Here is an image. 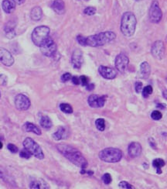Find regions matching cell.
<instances>
[{"mask_svg":"<svg viewBox=\"0 0 167 189\" xmlns=\"http://www.w3.org/2000/svg\"><path fill=\"white\" fill-rule=\"evenodd\" d=\"M57 149L60 153H62L64 157L68 158L71 163L81 169H85L87 167V161L82 153L71 146L64 144L57 145Z\"/></svg>","mask_w":167,"mask_h":189,"instance_id":"cell-1","label":"cell"},{"mask_svg":"<svg viewBox=\"0 0 167 189\" xmlns=\"http://www.w3.org/2000/svg\"><path fill=\"white\" fill-rule=\"evenodd\" d=\"M116 37V34L112 31H105L103 33L92 35L86 37V46L92 47L103 46L111 41L114 40Z\"/></svg>","mask_w":167,"mask_h":189,"instance_id":"cell-2","label":"cell"},{"mask_svg":"<svg viewBox=\"0 0 167 189\" xmlns=\"http://www.w3.org/2000/svg\"><path fill=\"white\" fill-rule=\"evenodd\" d=\"M137 20L135 15L131 12H126L123 14L121 21V33L124 37H130L133 36L136 28Z\"/></svg>","mask_w":167,"mask_h":189,"instance_id":"cell-3","label":"cell"},{"mask_svg":"<svg viewBox=\"0 0 167 189\" xmlns=\"http://www.w3.org/2000/svg\"><path fill=\"white\" fill-rule=\"evenodd\" d=\"M98 157L104 162L117 163L122 158V152L118 148L109 147L101 150Z\"/></svg>","mask_w":167,"mask_h":189,"instance_id":"cell-4","label":"cell"},{"mask_svg":"<svg viewBox=\"0 0 167 189\" xmlns=\"http://www.w3.org/2000/svg\"><path fill=\"white\" fill-rule=\"evenodd\" d=\"M50 28L46 26L36 27L32 33V40L36 46H39L49 37Z\"/></svg>","mask_w":167,"mask_h":189,"instance_id":"cell-5","label":"cell"},{"mask_svg":"<svg viewBox=\"0 0 167 189\" xmlns=\"http://www.w3.org/2000/svg\"><path fill=\"white\" fill-rule=\"evenodd\" d=\"M23 146L26 150H28L32 155H33L36 158L39 160L44 158V154L41 147L31 138H27L23 141Z\"/></svg>","mask_w":167,"mask_h":189,"instance_id":"cell-6","label":"cell"},{"mask_svg":"<svg viewBox=\"0 0 167 189\" xmlns=\"http://www.w3.org/2000/svg\"><path fill=\"white\" fill-rule=\"evenodd\" d=\"M39 47L42 54L46 57H52L57 51V45L50 37L39 46Z\"/></svg>","mask_w":167,"mask_h":189,"instance_id":"cell-7","label":"cell"},{"mask_svg":"<svg viewBox=\"0 0 167 189\" xmlns=\"http://www.w3.org/2000/svg\"><path fill=\"white\" fill-rule=\"evenodd\" d=\"M162 17V10L160 9L159 2L156 0H154L151 5L150 9V19L151 22L154 23H158Z\"/></svg>","mask_w":167,"mask_h":189,"instance_id":"cell-8","label":"cell"},{"mask_svg":"<svg viewBox=\"0 0 167 189\" xmlns=\"http://www.w3.org/2000/svg\"><path fill=\"white\" fill-rule=\"evenodd\" d=\"M30 104L28 97L23 94H17L15 98V105L19 110H27L30 107Z\"/></svg>","mask_w":167,"mask_h":189,"instance_id":"cell-9","label":"cell"},{"mask_svg":"<svg viewBox=\"0 0 167 189\" xmlns=\"http://www.w3.org/2000/svg\"><path fill=\"white\" fill-rule=\"evenodd\" d=\"M129 60L124 54H119L115 58V67L118 72L124 73L128 66Z\"/></svg>","mask_w":167,"mask_h":189,"instance_id":"cell-10","label":"cell"},{"mask_svg":"<svg viewBox=\"0 0 167 189\" xmlns=\"http://www.w3.org/2000/svg\"><path fill=\"white\" fill-rule=\"evenodd\" d=\"M105 101H106V97L105 96H100L98 94H91L88 97L87 102L88 105L91 108H101L105 105Z\"/></svg>","mask_w":167,"mask_h":189,"instance_id":"cell-11","label":"cell"},{"mask_svg":"<svg viewBox=\"0 0 167 189\" xmlns=\"http://www.w3.org/2000/svg\"><path fill=\"white\" fill-rule=\"evenodd\" d=\"M164 43L162 41H156L152 46L151 52L155 58L162 59L164 56Z\"/></svg>","mask_w":167,"mask_h":189,"instance_id":"cell-12","label":"cell"},{"mask_svg":"<svg viewBox=\"0 0 167 189\" xmlns=\"http://www.w3.org/2000/svg\"><path fill=\"white\" fill-rule=\"evenodd\" d=\"M0 62L5 66H12L14 64V58L9 50L0 48Z\"/></svg>","mask_w":167,"mask_h":189,"instance_id":"cell-13","label":"cell"},{"mask_svg":"<svg viewBox=\"0 0 167 189\" xmlns=\"http://www.w3.org/2000/svg\"><path fill=\"white\" fill-rule=\"evenodd\" d=\"M84 62V58H83V53L79 49H76V50L74 51L73 54H72V57H71V63H72V65L74 68L76 69H79L81 67L82 64Z\"/></svg>","mask_w":167,"mask_h":189,"instance_id":"cell-14","label":"cell"},{"mask_svg":"<svg viewBox=\"0 0 167 189\" xmlns=\"http://www.w3.org/2000/svg\"><path fill=\"white\" fill-rule=\"evenodd\" d=\"M98 72L104 78L109 79V80L114 79L117 75V72L115 70L106 66H100L98 68Z\"/></svg>","mask_w":167,"mask_h":189,"instance_id":"cell-15","label":"cell"},{"mask_svg":"<svg viewBox=\"0 0 167 189\" xmlns=\"http://www.w3.org/2000/svg\"><path fill=\"white\" fill-rule=\"evenodd\" d=\"M142 151V147L140 143L137 142H132L129 144L128 148V153L129 156L132 158L139 157L141 155Z\"/></svg>","mask_w":167,"mask_h":189,"instance_id":"cell-16","label":"cell"},{"mask_svg":"<svg viewBox=\"0 0 167 189\" xmlns=\"http://www.w3.org/2000/svg\"><path fill=\"white\" fill-rule=\"evenodd\" d=\"M52 9L57 14H62L65 11V3L63 0H54L52 3Z\"/></svg>","mask_w":167,"mask_h":189,"instance_id":"cell-17","label":"cell"},{"mask_svg":"<svg viewBox=\"0 0 167 189\" xmlns=\"http://www.w3.org/2000/svg\"><path fill=\"white\" fill-rule=\"evenodd\" d=\"M2 7L5 13H13L16 9V2L13 0H3L2 2Z\"/></svg>","mask_w":167,"mask_h":189,"instance_id":"cell-18","label":"cell"},{"mask_svg":"<svg viewBox=\"0 0 167 189\" xmlns=\"http://www.w3.org/2000/svg\"><path fill=\"white\" fill-rule=\"evenodd\" d=\"M151 73V68L149 63L144 61L140 65V75L142 78H148Z\"/></svg>","mask_w":167,"mask_h":189,"instance_id":"cell-19","label":"cell"},{"mask_svg":"<svg viewBox=\"0 0 167 189\" xmlns=\"http://www.w3.org/2000/svg\"><path fill=\"white\" fill-rule=\"evenodd\" d=\"M23 129L26 132L33 133L36 134V135H41V131L38 127L34 125L33 123H26L23 126Z\"/></svg>","mask_w":167,"mask_h":189,"instance_id":"cell-20","label":"cell"},{"mask_svg":"<svg viewBox=\"0 0 167 189\" xmlns=\"http://www.w3.org/2000/svg\"><path fill=\"white\" fill-rule=\"evenodd\" d=\"M31 19L35 21H38V20H41L42 16H43V11L39 6H35L33 8L30 13Z\"/></svg>","mask_w":167,"mask_h":189,"instance_id":"cell-21","label":"cell"},{"mask_svg":"<svg viewBox=\"0 0 167 189\" xmlns=\"http://www.w3.org/2000/svg\"><path fill=\"white\" fill-rule=\"evenodd\" d=\"M67 130L64 127H60L58 130L53 134V138L55 140H61V139H65L68 136Z\"/></svg>","mask_w":167,"mask_h":189,"instance_id":"cell-22","label":"cell"},{"mask_svg":"<svg viewBox=\"0 0 167 189\" xmlns=\"http://www.w3.org/2000/svg\"><path fill=\"white\" fill-rule=\"evenodd\" d=\"M30 188H35V189H39V188H49L48 185L43 181L42 179L40 180H34L30 183Z\"/></svg>","mask_w":167,"mask_h":189,"instance_id":"cell-23","label":"cell"},{"mask_svg":"<svg viewBox=\"0 0 167 189\" xmlns=\"http://www.w3.org/2000/svg\"><path fill=\"white\" fill-rule=\"evenodd\" d=\"M39 123H40L41 127L44 129H46V130L50 129L52 127V126H53V123H52V121L50 120V118L46 116L41 117Z\"/></svg>","mask_w":167,"mask_h":189,"instance_id":"cell-24","label":"cell"},{"mask_svg":"<svg viewBox=\"0 0 167 189\" xmlns=\"http://www.w3.org/2000/svg\"><path fill=\"white\" fill-rule=\"evenodd\" d=\"M60 109L62 111L63 113H68V114H71L73 113V109L71 107V105L67 103H62L60 105Z\"/></svg>","mask_w":167,"mask_h":189,"instance_id":"cell-25","label":"cell"},{"mask_svg":"<svg viewBox=\"0 0 167 189\" xmlns=\"http://www.w3.org/2000/svg\"><path fill=\"white\" fill-rule=\"evenodd\" d=\"M165 161L162 160V159H155L154 161H153V168H155L156 169H161L162 167L165 166Z\"/></svg>","mask_w":167,"mask_h":189,"instance_id":"cell-26","label":"cell"},{"mask_svg":"<svg viewBox=\"0 0 167 189\" xmlns=\"http://www.w3.org/2000/svg\"><path fill=\"white\" fill-rule=\"evenodd\" d=\"M142 95L144 98H148V97L150 96V94H153V87L151 85H147L144 88H142Z\"/></svg>","mask_w":167,"mask_h":189,"instance_id":"cell-27","label":"cell"},{"mask_svg":"<svg viewBox=\"0 0 167 189\" xmlns=\"http://www.w3.org/2000/svg\"><path fill=\"white\" fill-rule=\"evenodd\" d=\"M97 129L99 131H104L105 129V121L103 119H98L95 122Z\"/></svg>","mask_w":167,"mask_h":189,"instance_id":"cell-28","label":"cell"},{"mask_svg":"<svg viewBox=\"0 0 167 189\" xmlns=\"http://www.w3.org/2000/svg\"><path fill=\"white\" fill-rule=\"evenodd\" d=\"M162 117V114L160 113L159 111L155 110L151 113V118L153 120H159Z\"/></svg>","mask_w":167,"mask_h":189,"instance_id":"cell-29","label":"cell"},{"mask_svg":"<svg viewBox=\"0 0 167 189\" xmlns=\"http://www.w3.org/2000/svg\"><path fill=\"white\" fill-rule=\"evenodd\" d=\"M84 13L87 15V16H93V15H94L96 13V8L91 7V6L86 8V9L84 10Z\"/></svg>","mask_w":167,"mask_h":189,"instance_id":"cell-30","label":"cell"},{"mask_svg":"<svg viewBox=\"0 0 167 189\" xmlns=\"http://www.w3.org/2000/svg\"><path fill=\"white\" fill-rule=\"evenodd\" d=\"M16 27V24L13 23V22L10 21L5 26V33H9L11 32V31L14 30V28Z\"/></svg>","mask_w":167,"mask_h":189,"instance_id":"cell-31","label":"cell"},{"mask_svg":"<svg viewBox=\"0 0 167 189\" xmlns=\"http://www.w3.org/2000/svg\"><path fill=\"white\" fill-rule=\"evenodd\" d=\"M102 181L103 182L105 183V184H109L112 182V176H111L110 174L109 173H105V175L102 176Z\"/></svg>","mask_w":167,"mask_h":189,"instance_id":"cell-32","label":"cell"},{"mask_svg":"<svg viewBox=\"0 0 167 189\" xmlns=\"http://www.w3.org/2000/svg\"><path fill=\"white\" fill-rule=\"evenodd\" d=\"M20 156L21 157H23V158L29 159L30 157H31V156H32V154H31V153H30V152H29L27 150H26V149H23V150H22L21 151H20Z\"/></svg>","mask_w":167,"mask_h":189,"instance_id":"cell-33","label":"cell"},{"mask_svg":"<svg viewBox=\"0 0 167 189\" xmlns=\"http://www.w3.org/2000/svg\"><path fill=\"white\" fill-rule=\"evenodd\" d=\"M118 186H119V187H121V188H124V189L134 188V187L132 185V184H130L129 183H128V182H126V181L120 182Z\"/></svg>","mask_w":167,"mask_h":189,"instance_id":"cell-34","label":"cell"},{"mask_svg":"<svg viewBox=\"0 0 167 189\" xmlns=\"http://www.w3.org/2000/svg\"><path fill=\"white\" fill-rule=\"evenodd\" d=\"M79 79H80V83H81V85L83 86H87L89 84V79L87 77L80 76L79 78Z\"/></svg>","mask_w":167,"mask_h":189,"instance_id":"cell-35","label":"cell"},{"mask_svg":"<svg viewBox=\"0 0 167 189\" xmlns=\"http://www.w3.org/2000/svg\"><path fill=\"white\" fill-rule=\"evenodd\" d=\"M135 91L137 93H140L142 91V88H143V85L141 82H137L135 83Z\"/></svg>","mask_w":167,"mask_h":189,"instance_id":"cell-36","label":"cell"},{"mask_svg":"<svg viewBox=\"0 0 167 189\" xmlns=\"http://www.w3.org/2000/svg\"><path fill=\"white\" fill-rule=\"evenodd\" d=\"M77 40L81 46H86V37L79 35V36L77 37Z\"/></svg>","mask_w":167,"mask_h":189,"instance_id":"cell-37","label":"cell"},{"mask_svg":"<svg viewBox=\"0 0 167 189\" xmlns=\"http://www.w3.org/2000/svg\"><path fill=\"white\" fill-rule=\"evenodd\" d=\"M71 78H72V76H71V75L70 73H65L64 74V75H62V77H61V81H62L63 82H68L69 80H71Z\"/></svg>","mask_w":167,"mask_h":189,"instance_id":"cell-38","label":"cell"},{"mask_svg":"<svg viewBox=\"0 0 167 189\" xmlns=\"http://www.w3.org/2000/svg\"><path fill=\"white\" fill-rule=\"evenodd\" d=\"M7 148L9 149V151H11V152H12V153H17V152H18L17 146H15L14 144H12V143H9V144H8Z\"/></svg>","mask_w":167,"mask_h":189,"instance_id":"cell-39","label":"cell"},{"mask_svg":"<svg viewBox=\"0 0 167 189\" xmlns=\"http://www.w3.org/2000/svg\"><path fill=\"white\" fill-rule=\"evenodd\" d=\"M149 142H150V146H151L154 150H156V142L154 141V139H153V138H150Z\"/></svg>","mask_w":167,"mask_h":189,"instance_id":"cell-40","label":"cell"},{"mask_svg":"<svg viewBox=\"0 0 167 189\" xmlns=\"http://www.w3.org/2000/svg\"><path fill=\"white\" fill-rule=\"evenodd\" d=\"M71 79H72V82H73L74 85H76L80 84V79H79V78H77V77L74 76L71 78Z\"/></svg>","mask_w":167,"mask_h":189,"instance_id":"cell-41","label":"cell"},{"mask_svg":"<svg viewBox=\"0 0 167 189\" xmlns=\"http://www.w3.org/2000/svg\"><path fill=\"white\" fill-rule=\"evenodd\" d=\"M86 88H87V89L88 90V91H92V90L94 88V85L89 83V84L86 86Z\"/></svg>","mask_w":167,"mask_h":189,"instance_id":"cell-42","label":"cell"},{"mask_svg":"<svg viewBox=\"0 0 167 189\" xmlns=\"http://www.w3.org/2000/svg\"><path fill=\"white\" fill-rule=\"evenodd\" d=\"M165 105H163V104H158V105H157V108H160V109H164L165 108Z\"/></svg>","mask_w":167,"mask_h":189,"instance_id":"cell-43","label":"cell"},{"mask_svg":"<svg viewBox=\"0 0 167 189\" xmlns=\"http://www.w3.org/2000/svg\"><path fill=\"white\" fill-rule=\"evenodd\" d=\"M16 3L18 4H22L23 2H24V0H13Z\"/></svg>","mask_w":167,"mask_h":189,"instance_id":"cell-44","label":"cell"},{"mask_svg":"<svg viewBox=\"0 0 167 189\" xmlns=\"http://www.w3.org/2000/svg\"><path fill=\"white\" fill-rule=\"evenodd\" d=\"M3 176H4L3 172H2V169H1V168H0V178H3Z\"/></svg>","mask_w":167,"mask_h":189,"instance_id":"cell-45","label":"cell"},{"mask_svg":"<svg viewBox=\"0 0 167 189\" xmlns=\"http://www.w3.org/2000/svg\"><path fill=\"white\" fill-rule=\"evenodd\" d=\"M2 146H3V144H2V143L0 141V150L2 148Z\"/></svg>","mask_w":167,"mask_h":189,"instance_id":"cell-46","label":"cell"},{"mask_svg":"<svg viewBox=\"0 0 167 189\" xmlns=\"http://www.w3.org/2000/svg\"><path fill=\"white\" fill-rule=\"evenodd\" d=\"M135 1H142V0H135Z\"/></svg>","mask_w":167,"mask_h":189,"instance_id":"cell-47","label":"cell"},{"mask_svg":"<svg viewBox=\"0 0 167 189\" xmlns=\"http://www.w3.org/2000/svg\"><path fill=\"white\" fill-rule=\"evenodd\" d=\"M0 97H1V94H0Z\"/></svg>","mask_w":167,"mask_h":189,"instance_id":"cell-48","label":"cell"},{"mask_svg":"<svg viewBox=\"0 0 167 189\" xmlns=\"http://www.w3.org/2000/svg\"><path fill=\"white\" fill-rule=\"evenodd\" d=\"M86 1H88V0H86Z\"/></svg>","mask_w":167,"mask_h":189,"instance_id":"cell-49","label":"cell"}]
</instances>
